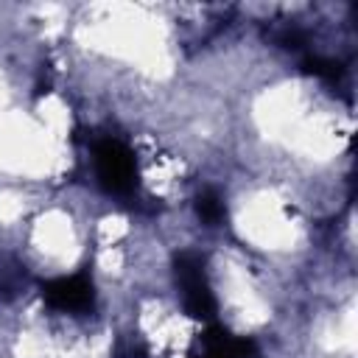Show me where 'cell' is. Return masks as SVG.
Listing matches in <instances>:
<instances>
[{"label":"cell","instance_id":"obj_1","mask_svg":"<svg viewBox=\"0 0 358 358\" xmlns=\"http://www.w3.org/2000/svg\"><path fill=\"white\" fill-rule=\"evenodd\" d=\"M95 173L106 193L129 196L137 187L134 157L120 140H101L95 145Z\"/></svg>","mask_w":358,"mask_h":358},{"label":"cell","instance_id":"obj_2","mask_svg":"<svg viewBox=\"0 0 358 358\" xmlns=\"http://www.w3.org/2000/svg\"><path fill=\"white\" fill-rule=\"evenodd\" d=\"M176 277H179V285H182L185 308L193 316H210L213 313V294L207 288L199 255H182L179 263H176Z\"/></svg>","mask_w":358,"mask_h":358},{"label":"cell","instance_id":"obj_3","mask_svg":"<svg viewBox=\"0 0 358 358\" xmlns=\"http://www.w3.org/2000/svg\"><path fill=\"white\" fill-rule=\"evenodd\" d=\"M42 296L59 310H87L95 299V291L87 274H70L48 282Z\"/></svg>","mask_w":358,"mask_h":358},{"label":"cell","instance_id":"obj_4","mask_svg":"<svg viewBox=\"0 0 358 358\" xmlns=\"http://www.w3.org/2000/svg\"><path fill=\"white\" fill-rule=\"evenodd\" d=\"M199 215L204 221H210V224H218L224 218V201H221V196L213 193V190H204L199 196Z\"/></svg>","mask_w":358,"mask_h":358}]
</instances>
